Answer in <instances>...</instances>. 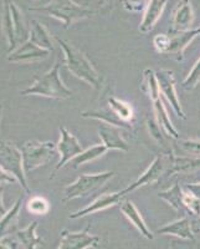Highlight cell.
I'll return each instance as SVG.
<instances>
[{"label":"cell","instance_id":"cell-1","mask_svg":"<svg viewBox=\"0 0 200 249\" xmlns=\"http://www.w3.org/2000/svg\"><path fill=\"white\" fill-rule=\"evenodd\" d=\"M56 41L62 49L64 59H65L64 61L71 74L75 75L77 79L85 81L93 89L101 90L103 86V77L93 66L92 62L88 60V57L67 40L56 37Z\"/></svg>","mask_w":200,"mask_h":249},{"label":"cell","instance_id":"cell-2","mask_svg":"<svg viewBox=\"0 0 200 249\" xmlns=\"http://www.w3.org/2000/svg\"><path fill=\"white\" fill-rule=\"evenodd\" d=\"M24 96H43L49 99L66 100L72 97V91L64 84L60 76V60L56 59L54 66L36 80L31 86L21 91Z\"/></svg>","mask_w":200,"mask_h":249},{"label":"cell","instance_id":"cell-3","mask_svg":"<svg viewBox=\"0 0 200 249\" xmlns=\"http://www.w3.org/2000/svg\"><path fill=\"white\" fill-rule=\"evenodd\" d=\"M35 10H40L55 19L60 20L66 29L70 28L72 24L82 19H87L96 14L99 10L91 9L88 6L80 5L72 0H55L52 3L46 4L44 6L34 8Z\"/></svg>","mask_w":200,"mask_h":249},{"label":"cell","instance_id":"cell-4","mask_svg":"<svg viewBox=\"0 0 200 249\" xmlns=\"http://www.w3.org/2000/svg\"><path fill=\"white\" fill-rule=\"evenodd\" d=\"M200 35V28L192 29L182 33H169V34H158L153 39V46L159 54L174 55L177 61H183L184 51L193 40Z\"/></svg>","mask_w":200,"mask_h":249},{"label":"cell","instance_id":"cell-5","mask_svg":"<svg viewBox=\"0 0 200 249\" xmlns=\"http://www.w3.org/2000/svg\"><path fill=\"white\" fill-rule=\"evenodd\" d=\"M4 28L8 40V53H13L28 39V28L24 17L14 3L6 0L4 12Z\"/></svg>","mask_w":200,"mask_h":249},{"label":"cell","instance_id":"cell-6","mask_svg":"<svg viewBox=\"0 0 200 249\" xmlns=\"http://www.w3.org/2000/svg\"><path fill=\"white\" fill-rule=\"evenodd\" d=\"M57 147L54 142L46 141H28L21 147L23 156V167L25 175H29L36 168L45 166L52 160V156L56 153Z\"/></svg>","mask_w":200,"mask_h":249},{"label":"cell","instance_id":"cell-7","mask_svg":"<svg viewBox=\"0 0 200 249\" xmlns=\"http://www.w3.org/2000/svg\"><path fill=\"white\" fill-rule=\"evenodd\" d=\"M115 171H106L101 173L92 175H81L73 183L67 184L64 188V202L71 201L75 198H82L91 195L99 188L103 187L112 177H115Z\"/></svg>","mask_w":200,"mask_h":249},{"label":"cell","instance_id":"cell-8","mask_svg":"<svg viewBox=\"0 0 200 249\" xmlns=\"http://www.w3.org/2000/svg\"><path fill=\"white\" fill-rule=\"evenodd\" d=\"M173 155H174V151H170V152H163V151H161V152L155 156V159L153 160L150 167L144 171L143 175L139 176V178L133 182L132 184H130L127 188L122 190L123 195L127 196L128 193L133 192V191H135L139 187L157 183L163 176L168 175L170 164H172Z\"/></svg>","mask_w":200,"mask_h":249},{"label":"cell","instance_id":"cell-9","mask_svg":"<svg viewBox=\"0 0 200 249\" xmlns=\"http://www.w3.org/2000/svg\"><path fill=\"white\" fill-rule=\"evenodd\" d=\"M0 166L6 172L14 176L17 183H20L26 193H30L26 175L24 172L21 150H19L13 142L0 141Z\"/></svg>","mask_w":200,"mask_h":249},{"label":"cell","instance_id":"cell-10","mask_svg":"<svg viewBox=\"0 0 200 249\" xmlns=\"http://www.w3.org/2000/svg\"><path fill=\"white\" fill-rule=\"evenodd\" d=\"M60 135H61V137H60V141L56 144V147L57 152L61 156V159H60V162L55 167L50 179H54L57 171L61 170L67 162H70L71 160L75 159L77 155H80L83 151V147H82V144L80 143L79 140H77V137L73 133H71L65 126H60Z\"/></svg>","mask_w":200,"mask_h":249},{"label":"cell","instance_id":"cell-11","mask_svg":"<svg viewBox=\"0 0 200 249\" xmlns=\"http://www.w3.org/2000/svg\"><path fill=\"white\" fill-rule=\"evenodd\" d=\"M155 76L158 80V85L161 93L167 99L168 104L172 106L173 111L175 112L178 117L185 120L186 115L184 112L182 104L178 99L177 89H175V77L174 72L172 70H167V69H161L155 72Z\"/></svg>","mask_w":200,"mask_h":249},{"label":"cell","instance_id":"cell-12","mask_svg":"<svg viewBox=\"0 0 200 249\" xmlns=\"http://www.w3.org/2000/svg\"><path fill=\"white\" fill-rule=\"evenodd\" d=\"M50 53L51 51L39 48L31 40H28L19 48L15 49L8 56V60L14 64H31V62L45 60L50 55Z\"/></svg>","mask_w":200,"mask_h":249},{"label":"cell","instance_id":"cell-13","mask_svg":"<svg viewBox=\"0 0 200 249\" xmlns=\"http://www.w3.org/2000/svg\"><path fill=\"white\" fill-rule=\"evenodd\" d=\"M90 227L82 232H62L61 243L59 249H87L96 248L100 244V238L88 233Z\"/></svg>","mask_w":200,"mask_h":249},{"label":"cell","instance_id":"cell-14","mask_svg":"<svg viewBox=\"0 0 200 249\" xmlns=\"http://www.w3.org/2000/svg\"><path fill=\"white\" fill-rule=\"evenodd\" d=\"M195 20L194 9L192 0H181L173 10L172 26L169 33H182L192 30V25Z\"/></svg>","mask_w":200,"mask_h":249},{"label":"cell","instance_id":"cell-15","mask_svg":"<svg viewBox=\"0 0 200 249\" xmlns=\"http://www.w3.org/2000/svg\"><path fill=\"white\" fill-rule=\"evenodd\" d=\"M99 136L101 139L102 144L108 151L117 150L122 151V152H128L130 151V144L124 139L122 128L101 122L99 127Z\"/></svg>","mask_w":200,"mask_h":249},{"label":"cell","instance_id":"cell-16","mask_svg":"<svg viewBox=\"0 0 200 249\" xmlns=\"http://www.w3.org/2000/svg\"><path fill=\"white\" fill-rule=\"evenodd\" d=\"M124 197H126V196L123 195L122 191L112 193H104V195L97 197L93 202H91V203L88 204V206H86L85 208H82V210L72 213V214L70 215V219H77V218L83 217V215L93 214V213L100 212V211L107 210L110 207L117 206V204H119L123 201Z\"/></svg>","mask_w":200,"mask_h":249},{"label":"cell","instance_id":"cell-17","mask_svg":"<svg viewBox=\"0 0 200 249\" xmlns=\"http://www.w3.org/2000/svg\"><path fill=\"white\" fill-rule=\"evenodd\" d=\"M119 210L123 213L124 217L130 221V223L134 227L135 230L138 231L139 234L143 235L146 239H150V241L154 239V234L148 228L147 223L144 222L143 217H142L141 212H139L138 208L134 206V203L132 201H130V199H123L119 203Z\"/></svg>","mask_w":200,"mask_h":249},{"label":"cell","instance_id":"cell-18","mask_svg":"<svg viewBox=\"0 0 200 249\" xmlns=\"http://www.w3.org/2000/svg\"><path fill=\"white\" fill-rule=\"evenodd\" d=\"M157 233L163 235H173V237L181 238L184 241H194L195 239L193 224L188 215H184L177 221L166 224L162 228H159Z\"/></svg>","mask_w":200,"mask_h":249},{"label":"cell","instance_id":"cell-19","mask_svg":"<svg viewBox=\"0 0 200 249\" xmlns=\"http://www.w3.org/2000/svg\"><path fill=\"white\" fill-rule=\"evenodd\" d=\"M168 0H150L148 1V5L144 9L143 19L139 24V31L142 34H150L154 29L157 21L163 15Z\"/></svg>","mask_w":200,"mask_h":249},{"label":"cell","instance_id":"cell-20","mask_svg":"<svg viewBox=\"0 0 200 249\" xmlns=\"http://www.w3.org/2000/svg\"><path fill=\"white\" fill-rule=\"evenodd\" d=\"M81 116L83 119H93V120H99V121L104 122V124H112V126H116V127H119L122 130H133L134 127V124H130V122H126L123 120L119 119L110 107H101L99 110H88L83 111L81 113Z\"/></svg>","mask_w":200,"mask_h":249},{"label":"cell","instance_id":"cell-21","mask_svg":"<svg viewBox=\"0 0 200 249\" xmlns=\"http://www.w3.org/2000/svg\"><path fill=\"white\" fill-rule=\"evenodd\" d=\"M152 102H153V112H154L155 120L158 121V124H161V127L163 128L166 135H168V136L172 137V139L174 140L181 139V135H179L177 128L174 127V124H173L172 120H170L169 115H168V111H167L161 96L157 97L155 100H153Z\"/></svg>","mask_w":200,"mask_h":249},{"label":"cell","instance_id":"cell-22","mask_svg":"<svg viewBox=\"0 0 200 249\" xmlns=\"http://www.w3.org/2000/svg\"><path fill=\"white\" fill-rule=\"evenodd\" d=\"M198 170H200V157L179 156L174 152L168 176L186 175V173H193Z\"/></svg>","mask_w":200,"mask_h":249},{"label":"cell","instance_id":"cell-23","mask_svg":"<svg viewBox=\"0 0 200 249\" xmlns=\"http://www.w3.org/2000/svg\"><path fill=\"white\" fill-rule=\"evenodd\" d=\"M158 197L166 201L174 211L186 214L185 208L183 206V187H181L178 182H175L168 190L158 193Z\"/></svg>","mask_w":200,"mask_h":249},{"label":"cell","instance_id":"cell-24","mask_svg":"<svg viewBox=\"0 0 200 249\" xmlns=\"http://www.w3.org/2000/svg\"><path fill=\"white\" fill-rule=\"evenodd\" d=\"M33 24L34 25H33V30H31V35L29 40H31L39 48L45 49V50L49 51H54V44H52V39H51V35L48 29L43 24L39 23L37 20H34Z\"/></svg>","mask_w":200,"mask_h":249},{"label":"cell","instance_id":"cell-25","mask_svg":"<svg viewBox=\"0 0 200 249\" xmlns=\"http://www.w3.org/2000/svg\"><path fill=\"white\" fill-rule=\"evenodd\" d=\"M107 151L108 150L104 147L103 144H95V146L87 148V150H83L80 155H77L75 159L71 160L70 161L71 167L77 170V168H79L80 166H82V164L88 163V162L95 161V160L102 157V156L107 152Z\"/></svg>","mask_w":200,"mask_h":249},{"label":"cell","instance_id":"cell-26","mask_svg":"<svg viewBox=\"0 0 200 249\" xmlns=\"http://www.w3.org/2000/svg\"><path fill=\"white\" fill-rule=\"evenodd\" d=\"M107 105L119 119L130 124H134V113H133L132 106L128 102L116 96H108Z\"/></svg>","mask_w":200,"mask_h":249},{"label":"cell","instance_id":"cell-27","mask_svg":"<svg viewBox=\"0 0 200 249\" xmlns=\"http://www.w3.org/2000/svg\"><path fill=\"white\" fill-rule=\"evenodd\" d=\"M146 126L147 130H148V133H150V136L157 142L159 147H162L161 151H163V152H170V151H173L172 148L167 146L166 139H164L163 132H162L161 130V124H158V121L155 120L154 116L148 115V116L146 117Z\"/></svg>","mask_w":200,"mask_h":249},{"label":"cell","instance_id":"cell-28","mask_svg":"<svg viewBox=\"0 0 200 249\" xmlns=\"http://www.w3.org/2000/svg\"><path fill=\"white\" fill-rule=\"evenodd\" d=\"M183 206L185 208L186 213H190L193 215H200V199L197 196L193 195L190 191L183 187Z\"/></svg>","mask_w":200,"mask_h":249},{"label":"cell","instance_id":"cell-29","mask_svg":"<svg viewBox=\"0 0 200 249\" xmlns=\"http://www.w3.org/2000/svg\"><path fill=\"white\" fill-rule=\"evenodd\" d=\"M178 141V147L188 156L193 157H200V140L186 139V140H175Z\"/></svg>","mask_w":200,"mask_h":249},{"label":"cell","instance_id":"cell-30","mask_svg":"<svg viewBox=\"0 0 200 249\" xmlns=\"http://www.w3.org/2000/svg\"><path fill=\"white\" fill-rule=\"evenodd\" d=\"M199 82H200V59L195 62V65L193 66V69L190 70L188 76H186L185 80L183 81V88L188 91H192L197 88Z\"/></svg>","mask_w":200,"mask_h":249},{"label":"cell","instance_id":"cell-31","mask_svg":"<svg viewBox=\"0 0 200 249\" xmlns=\"http://www.w3.org/2000/svg\"><path fill=\"white\" fill-rule=\"evenodd\" d=\"M28 208L34 214H46L49 212V202L44 197H33L29 201Z\"/></svg>","mask_w":200,"mask_h":249},{"label":"cell","instance_id":"cell-32","mask_svg":"<svg viewBox=\"0 0 200 249\" xmlns=\"http://www.w3.org/2000/svg\"><path fill=\"white\" fill-rule=\"evenodd\" d=\"M150 0H123V8L131 13H139L147 8Z\"/></svg>","mask_w":200,"mask_h":249},{"label":"cell","instance_id":"cell-33","mask_svg":"<svg viewBox=\"0 0 200 249\" xmlns=\"http://www.w3.org/2000/svg\"><path fill=\"white\" fill-rule=\"evenodd\" d=\"M17 179L15 178L14 176L10 175L9 172H6L1 166H0V184L5 183H17Z\"/></svg>","mask_w":200,"mask_h":249},{"label":"cell","instance_id":"cell-34","mask_svg":"<svg viewBox=\"0 0 200 249\" xmlns=\"http://www.w3.org/2000/svg\"><path fill=\"white\" fill-rule=\"evenodd\" d=\"M116 1L117 0H97V4H99L100 12L107 13L110 10H112L113 6H115Z\"/></svg>","mask_w":200,"mask_h":249},{"label":"cell","instance_id":"cell-35","mask_svg":"<svg viewBox=\"0 0 200 249\" xmlns=\"http://www.w3.org/2000/svg\"><path fill=\"white\" fill-rule=\"evenodd\" d=\"M184 188H186L188 191H190L193 195L197 196L198 198L200 199V182H198V183L185 184V186H184Z\"/></svg>","mask_w":200,"mask_h":249},{"label":"cell","instance_id":"cell-36","mask_svg":"<svg viewBox=\"0 0 200 249\" xmlns=\"http://www.w3.org/2000/svg\"><path fill=\"white\" fill-rule=\"evenodd\" d=\"M3 191H4L3 186L0 184V213H1V214L5 213V207H4L3 204Z\"/></svg>","mask_w":200,"mask_h":249},{"label":"cell","instance_id":"cell-37","mask_svg":"<svg viewBox=\"0 0 200 249\" xmlns=\"http://www.w3.org/2000/svg\"><path fill=\"white\" fill-rule=\"evenodd\" d=\"M192 224H193V228H194L195 232H199V231H200V215H199V218H198L197 221L193 222Z\"/></svg>","mask_w":200,"mask_h":249},{"label":"cell","instance_id":"cell-38","mask_svg":"<svg viewBox=\"0 0 200 249\" xmlns=\"http://www.w3.org/2000/svg\"><path fill=\"white\" fill-rule=\"evenodd\" d=\"M1 111H3V107H1V105H0V119H1Z\"/></svg>","mask_w":200,"mask_h":249}]
</instances>
